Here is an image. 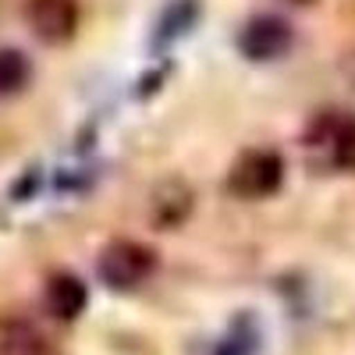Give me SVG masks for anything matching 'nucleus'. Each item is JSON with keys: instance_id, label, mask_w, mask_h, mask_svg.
<instances>
[{"instance_id": "nucleus-3", "label": "nucleus", "mask_w": 355, "mask_h": 355, "mask_svg": "<svg viewBox=\"0 0 355 355\" xmlns=\"http://www.w3.org/2000/svg\"><path fill=\"white\" fill-rule=\"evenodd\" d=\"M25 18L33 36L57 46L68 43L78 28V4L75 0H28L25 4Z\"/></svg>"}, {"instance_id": "nucleus-8", "label": "nucleus", "mask_w": 355, "mask_h": 355, "mask_svg": "<svg viewBox=\"0 0 355 355\" xmlns=\"http://www.w3.org/2000/svg\"><path fill=\"white\" fill-rule=\"evenodd\" d=\"M327 139L331 153H334V164L345 167V171H355V121H331V128L323 132Z\"/></svg>"}, {"instance_id": "nucleus-5", "label": "nucleus", "mask_w": 355, "mask_h": 355, "mask_svg": "<svg viewBox=\"0 0 355 355\" xmlns=\"http://www.w3.org/2000/svg\"><path fill=\"white\" fill-rule=\"evenodd\" d=\"M85 302H89V291H85V284L75 274L50 277V284H46V309H50V316L75 320L85 309Z\"/></svg>"}, {"instance_id": "nucleus-4", "label": "nucleus", "mask_w": 355, "mask_h": 355, "mask_svg": "<svg viewBox=\"0 0 355 355\" xmlns=\"http://www.w3.org/2000/svg\"><path fill=\"white\" fill-rule=\"evenodd\" d=\"M291 46V28L277 15H256L239 33V50L249 61H274Z\"/></svg>"}, {"instance_id": "nucleus-6", "label": "nucleus", "mask_w": 355, "mask_h": 355, "mask_svg": "<svg viewBox=\"0 0 355 355\" xmlns=\"http://www.w3.org/2000/svg\"><path fill=\"white\" fill-rule=\"evenodd\" d=\"M192 210V192L185 182H167L157 189L153 196V220L160 227H174V224H182Z\"/></svg>"}, {"instance_id": "nucleus-2", "label": "nucleus", "mask_w": 355, "mask_h": 355, "mask_svg": "<svg viewBox=\"0 0 355 355\" xmlns=\"http://www.w3.org/2000/svg\"><path fill=\"white\" fill-rule=\"evenodd\" d=\"M157 256L139 242H114L100 256V277L110 288H135L153 274Z\"/></svg>"}, {"instance_id": "nucleus-1", "label": "nucleus", "mask_w": 355, "mask_h": 355, "mask_svg": "<svg viewBox=\"0 0 355 355\" xmlns=\"http://www.w3.org/2000/svg\"><path fill=\"white\" fill-rule=\"evenodd\" d=\"M281 178H284V164L274 150H252L231 167L227 189L242 199H263L281 189Z\"/></svg>"}, {"instance_id": "nucleus-7", "label": "nucleus", "mask_w": 355, "mask_h": 355, "mask_svg": "<svg viewBox=\"0 0 355 355\" xmlns=\"http://www.w3.org/2000/svg\"><path fill=\"white\" fill-rule=\"evenodd\" d=\"M28 75H33V68H28V57L21 50H11V46L0 50V96L21 93L28 85Z\"/></svg>"}, {"instance_id": "nucleus-9", "label": "nucleus", "mask_w": 355, "mask_h": 355, "mask_svg": "<svg viewBox=\"0 0 355 355\" xmlns=\"http://www.w3.org/2000/svg\"><path fill=\"white\" fill-rule=\"evenodd\" d=\"M291 4H299V8H306V4H313V0H291Z\"/></svg>"}]
</instances>
